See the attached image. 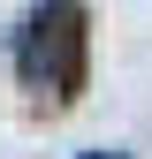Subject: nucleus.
I'll return each instance as SVG.
<instances>
[{
	"instance_id": "f257e3e1",
	"label": "nucleus",
	"mask_w": 152,
	"mask_h": 159,
	"mask_svg": "<svg viewBox=\"0 0 152 159\" xmlns=\"http://www.w3.org/2000/svg\"><path fill=\"white\" fill-rule=\"evenodd\" d=\"M23 76L46 84L53 98H76V84H84V15H76V0H46L31 15V30H23Z\"/></svg>"
}]
</instances>
